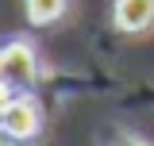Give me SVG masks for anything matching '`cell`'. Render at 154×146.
<instances>
[{"instance_id": "5", "label": "cell", "mask_w": 154, "mask_h": 146, "mask_svg": "<svg viewBox=\"0 0 154 146\" xmlns=\"http://www.w3.org/2000/svg\"><path fill=\"white\" fill-rule=\"evenodd\" d=\"M116 146H143V142H139V138H119Z\"/></svg>"}, {"instance_id": "4", "label": "cell", "mask_w": 154, "mask_h": 146, "mask_svg": "<svg viewBox=\"0 0 154 146\" xmlns=\"http://www.w3.org/2000/svg\"><path fill=\"white\" fill-rule=\"evenodd\" d=\"M62 8H66V0H27V16L35 19V23H50V19H58Z\"/></svg>"}, {"instance_id": "3", "label": "cell", "mask_w": 154, "mask_h": 146, "mask_svg": "<svg viewBox=\"0 0 154 146\" xmlns=\"http://www.w3.org/2000/svg\"><path fill=\"white\" fill-rule=\"evenodd\" d=\"M154 19V0H119L116 4V23L123 31H143Z\"/></svg>"}, {"instance_id": "1", "label": "cell", "mask_w": 154, "mask_h": 146, "mask_svg": "<svg viewBox=\"0 0 154 146\" xmlns=\"http://www.w3.org/2000/svg\"><path fill=\"white\" fill-rule=\"evenodd\" d=\"M35 81V62L27 46H8L0 54V104H8L16 92H23Z\"/></svg>"}, {"instance_id": "2", "label": "cell", "mask_w": 154, "mask_h": 146, "mask_svg": "<svg viewBox=\"0 0 154 146\" xmlns=\"http://www.w3.org/2000/svg\"><path fill=\"white\" fill-rule=\"evenodd\" d=\"M0 131L12 138H31L38 131V104L27 96H12L8 104H0Z\"/></svg>"}]
</instances>
